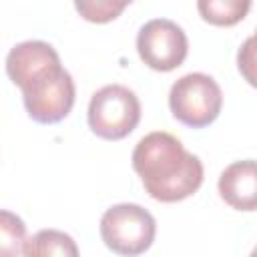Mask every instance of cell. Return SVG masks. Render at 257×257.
Masks as SVG:
<instances>
[{"mask_svg":"<svg viewBox=\"0 0 257 257\" xmlns=\"http://www.w3.org/2000/svg\"><path fill=\"white\" fill-rule=\"evenodd\" d=\"M133 169L145 191L161 203H177L199 191L203 163L183 143L163 131L145 135L133 151Z\"/></svg>","mask_w":257,"mask_h":257,"instance_id":"1","label":"cell"},{"mask_svg":"<svg viewBox=\"0 0 257 257\" xmlns=\"http://www.w3.org/2000/svg\"><path fill=\"white\" fill-rule=\"evenodd\" d=\"M157 233L155 217L137 203H118L100 217V237L104 245L122 257L145 253Z\"/></svg>","mask_w":257,"mask_h":257,"instance_id":"2","label":"cell"},{"mask_svg":"<svg viewBox=\"0 0 257 257\" xmlns=\"http://www.w3.org/2000/svg\"><path fill=\"white\" fill-rule=\"evenodd\" d=\"M139 120V96L122 84H106L98 88L88 102V126L104 141H120L128 137Z\"/></svg>","mask_w":257,"mask_h":257,"instance_id":"3","label":"cell"},{"mask_svg":"<svg viewBox=\"0 0 257 257\" xmlns=\"http://www.w3.org/2000/svg\"><path fill=\"white\" fill-rule=\"evenodd\" d=\"M221 106V86L205 72H189L171 86L169 108L179 122L191 128H203L211 124L219 116Z\"/></svg>","mask_w":257,"mask_h":257,"instance_id":"4","label":"cell"},{"mask_svg":"<svg viewBox=\"0 0 257 257\" xmlns=\"http://www.w3.org/2000/svg\"><path fill=\"white\" fill-rule=\"evenodd\" d=\"M137 52L149 68L169 72L185 62L189 40L177 22L169 18H153L143 24L137 34Z\"/></svg>","mask_w":257,"mask_h":257,"instance_id":"5","label":"cell"},{"mask_svg":"<svg viewBox=\"0 0 257 257\" xmlns=\"http://www.w3.org/2000/svg\"><path fill=\"white\" fill-rule=\"evenodd\" d=\"M76 86L68 70L58 68L22 90L26 112L40 124H54L68 116L74 106Z\"/></svg>","mask_w":257,"mask_h":257,"instance_id":"6","label":"cell"},{"mask_svg":"<svg viewBox=\"0 0 257 257\" xmlns=\"http://www.w3.org/2000/svg\"><path fill=\"white\" fill-rule=\"evenodd\" d=\"M58 68H62L60 56L54 46L44 40L20 42L12 46L6 56V74L20 90Z\"/></svg>","mask_w":257,"mask_h":257,"instance_id":"7","label":"cell"},{"mask_svg":"<svg viewBox=\"0 0 257 257\" xmlns=\"http://www.w3.org/2000/svg\"><path fill=\"white\" fill-rule=\"evenodd\" d=\"M221 199L237 211H255L257 207V169L253 159L235 161L219 177Z\"/></svg>","mask_w":257,"mask_h":257,"instance_id":"8","label":"cell"},{"mask_svg":"<svg viewBox=\"0 0 257 257\" xmlns=\"http://www.w3.org/2000/svg\"><path fill=\"white\" fill-rule=\"evenodd\" d=\"M22 257H80L76 241L58 229H40L22 245Z\"/></svg>","mask_w":257,"mask_h":257,"instance_id":"9","label":"cell"},{"mask_svg":"<svg viewBox=\"0 0 257 257\" xmlns=\"http://www.w3.org/2000/svg\"><path fill=\"white\" fill-rule=\"evenodd\" d=\"M249 0H201L197 2V10L201 18L215 26H233L245 18L249 12Z\"/></svg>","mask_w":257,"mask_h":257,"instance_id":"10","label":"cell"},{"mask_svg":"<svg viewBox=\"0 0 257 257\" xmlns=\"http://www.w3.org/2000/svg\"><path fill=\"white\" fill-rule=\"evenodd\" d=\"M26 241L24 221L6 209H0V257H20Z\"/></svg>","mask_w":257,"mask_h":257,"instance_id":"11","label":"cell"},{"mask_svg":"<svg viewBox=\"0 0 257 257\" xmlns=\"http://www.w3.org/2000/svg\"><path fill=\"white\" fill-rule=\"evenodd\" d=\"M128 4H131V0H120V2H114V0H90V2L78 0V2H74V8L78 10V14L84 20L104 24V22L114 20Z\"/></svg>","mask_w":257,"mask_h":257,"instance_id":"12","label":"cell"}]
</instances>
